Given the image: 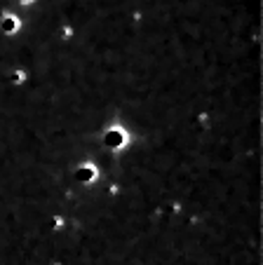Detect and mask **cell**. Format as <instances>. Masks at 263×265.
I'll use <instances>...</instances> for the list:
<instances>
[{
    "label": "cell",
    "instance_id": "obj_1",
    "mask_svg": "<svg viewBox=\"0 0 263 265\" xmlns=\"http://www.w3.org/2000/svg\"><path fill=\"white\" fill-rule=\"evenodd\" d=\"M104 139H106V146H108V148H115V151H118V148H122V146H125V141H127V134L122 132L120 127H110Z\"/></svg>",
    "mask_w": 263,
    "mask_h": 265
},
{
    "label": "cell",
    "instance_id": "obj_2",
    "mask_svg": "<svg viewBox=\"0 0 263 265\" xmlns=\"http://www.w3.org/2000/svg\"><path fill=\"white\" fill-rule=\"evenodd\" d=\"M75 176H78V181H85V183H90L92 178L97 176V169L90 167V164H85V167H80L78 171H75Z\"/></svg>",
    "mask_w": 263,
    "mask_h": 265
},
{
    "label": "cell",
    "instance_id": "obj_3",
    "mask_svg": "<svg viewBox=\"0 0 263 265\" xmlns=\"http://www.w3.org/2000/svg\"><path fill=\"white\" fill-rule=\"evenodd\" d=\"M0 26H2V31H5V33H14V31L19 28V19H17V17H12V14H5Z\"/></svg>",
    "mask_w": 263,
    "mask_h": 265
},
{
    "label": "cell",
    "instance_id": "obj_4",
    "mask_svg": "<svg viewBox=\"0 0 263 265\" xmlns=\"http://www.w3.org/2000/svg\"><path fill=\"white\" fill-rule=\"evenodd\" d=\"M19 5H31V2H33V0H17Z\"/></svg>",
    "mask_w": 263,
    "mask_h": 265
}]
</instances>
